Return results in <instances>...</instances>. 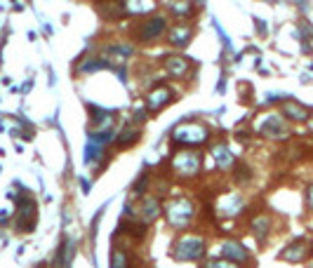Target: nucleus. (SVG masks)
<instances>
[{
    "instance_id": "obj_1",
    "label": "nucleus",
    "mask_w": 313,
    "mask_h": 268,
    "mask_svg": "<svg viewBox=\"0 0 313 268\" xmlns=\"http://www.w3.org/2000/svg\"><path fill=\"white\" fill-rule=\"evenodd\" d=\"M203 250H205L203 240L196 238V235H186V238L177 240L172 254L177 256V259H189V261H193V259H198V256L203 254Z\"/></svg>"
},
{
    "instance_id": "obj_2",
    "label": "nucleus",
    "mask_w": 313,
    "mask_h": 268,
    "mask_svg": "<svg viewBox=\"0 0 313 268\" xmlns=\"http://www.w3.org/2000/svg\"><path fill=\"white\" fill-rule=\"evenodd\" d=\"M207 137V129L203 125H184L174 132V139L181 141V144H189V146H198L203 144V139Z\"/></svg>"
},
{
    "instance_id": "obj_3",
    "label": "nucleus",
    "mask_w": 313,
    "mask_h": 268,
    "mask_svg": "<svg viewBox=\"0 0 313 268\" xmlns=\"http://www.w3.org/2000/svg\"><path fill=\"white\" fill-rule=\"evenodd\" d=\"M191 212H193V207H191V202L189 200H174V202H170L167 205V217H170V221H172L174 226H179V224H184V221H189V217H191Z\"/></svg>"
},
{
    "instance_id": "obj_4",
    "label": "nucleus",
    "mask_w": 313,
    "mask_h": 268,
    "mask_svg": "<svg viewBox=\"0 0 313 268\" xmlns=\"http://www.w3.org/2000/svg\"><path fill=\"white\" fill-rule=\"evenodd\" d=\"M259 132H264L266 137H285V125L278 116H266L264 120L259 122Z\"/></svg>"
},
{
    "instance_id": "obj_5",
    "label": "nucleus",
    "mask_w": 313,
    "mask_h": 268,
    "mask_svg": "<svg viewBox=\"0 0 313 268\" xmlns=\"http://www.w3.org/2000/svg\"><path fill=\"white\" fill-rule=\"evenodd\" d=\"M221 254L231 261H247V250L236 240H228V243L221 245Z\"/></svg>"
},
{
    "instance_id": "obj_6",
    "label": "nucleus",
    "mask_w": 313,
    "mask_h": 268,
    "mask_svg": "<svg viewBox=\"0 0 313 268\" xmlns=\"http://www.w3.org/2000/svg\"><path fill=\"white\" fill-rule=\"evenodd\" d=\"M141 31H144V40H153V38H158L160 33L165 31V19H163V17H153Z\"/></svg>"
},
{
    "instance_id": "obj_7",
    "label": "nucleus",
    "mask_w": 313,
    "mask_h": 268,
    "mask_svg": "<svg viewBox=\"0 0 313 268\" xmlns=\"http://www.w3.org/2000/svg\"><path fill=\"white\" fill-rule=\"evenodd\" d=\"M148 106H151V109H163V106L167 104V101H170V92H167V87H158V90H153L151 92V94H148Z\"/></svg>"
},
{
    "instance_id": "obj_8",
    "label": "nucleus",
    "mask_w": 313,
    "mask_h": 268,
    "mask_svg": "<svg viewBox=\"0 0 313 268\" xmlns=\"http://www.w3.org/2000/svg\"><path fill=\"white\" fill-rule=\"evenodd\" d=\"M304 256H306V243H295L282 252V259H288V261H301Z\"/></svg>"
},
{
    "instance_id": "obj_9",
    "label": "nucleus",
    "mask_w": 313,
    "mask_h": 268,
    "mask_svg": "<svg viewBox=\"0 0 313 268\" xmlns=\"http://www.w3.org/2000/svg\"><path fill=\"white\" fill-rule=\"evenodd\" d=\"M165 66H167V71H170L172 75H184L186 68H189V64H186V59H181V57H170Z\"/></svg>"
},
{
    "instance_id": "obj_10",
    "label": "nucleus",
    "mask_w": 313,
    "mask_h": 268,
    "mask_svg": "<svg viewBox=\"0 0 313 268\" xmlns=\"http://www.w3.org/2000/svg\"><path fill=\"white\" fill-rule=\"evenodd\" d=\"M282 111H285V116H290L292 120H306L308 118V111L301 104H285Z\"/></svg>"
},
{
    "instance_id": "obj_11",
    "label": "nucleus",
    "mask_w": 313,
    "mask_h": 268,
    "mask_svg": "<svg viewBox=\"0 0 313 268\" xmlns=\"http://www.w3.org/2000/svg\"><path fill=\"white\" fill-rule=\"evenodd\" d=\"M170 43L172 45H177V47H181V45H186L189 43V38H191V31L189 29H172L170 31Z\"/></svg>"
},
{
    "instance_id": "obj_12",
    "label": "nucleus",
    "mask_w": 313,
    "mask_h": 268,
    "mask_svg": "<svg viewBox=\"0 0 313 268\" xmlns=\"http://www.w3.org/2000/svg\"><path fill=\"white\" fill-rule=\"evenodd\" d=\"M59 259H57V263L62 268H68V261H71V256H73V245L68 243V240H64V245H62V250H59Z\"/></svg>"
},
{
    "instance_id": "obj_13",
    "label": "nucleus",
    "mask_w": 313,
    "mask_h": 268,
    "mask_svg": "<svg viewBox=\"0 0 313 268\" xmlns=\"http://www.w3.org/2000/svg\"><path fill=\"white\" fill-rule=\"evenodd\" d=\"M111 268H129V261H127V256H125V252H113V256H111Z\"/></svg>"
},
{
    "instance_id": "obj_14",
    "label": "nucleus",
    "mask_w": 313,
    "mask_h": 268,
    "mask_svg": "<svg viewBox=\"0 0 313 268\" xmlns=\"http://www.w3.org/2000/svg\"><path fill=\"white\" fill-rule=\"evenodd\" d=\"M215 155H217V160H219V165L221 167H228V165H231V153L226 151V148L224 146H215Z\"/></svg>"
},
{
    "instance_id": "obj_15",
    "label": "nucleus",
    "mask_w": 313,
    "mask_h": 268,
    "mask_svg": "<svg viewBox=\"0 0 313 268\" xmlns=\"http://www.w3.org/2000/svg\"><path fill=\"white\" fill-rule=\"evenodd\" d=\"M137 139H139V129L129 132V127H127L120 137H118V144H120V146H127V141H137Z\"/></svg>"
},
{
    "instance_id": "obj_16",
    "label": "nucleus",
    "mask_w": 313,
    "mask_h": 268,
    "mask_svg": "<svg viewBox=\"0 0 313 268\" xmlns=\"http://www.w3.org/2000/svg\"><path fill=\"white\" fill-rule=\"evenodd\" d=\"M170 10H177V12H174L177 17H186V14H191L189 12L191 5H184V3H179V5H177V3H172V5H170Z\"/></svg>"
},
{
    "instance_id": "obj_17",
    "label": "nucleus",
    "mask_w": 313,
    "mask_h": 268,
    "mask_svg": "<svg viewBox=\"0 0 313 268\" xmlns=\"http://www.w3.org/2000/svg\"><path fill=\"white\" fill-rule=\"evenodd\" d=\"M207 268H233L231 263H224V261H212V263H207Z\"/></svg>"
},
{
    "instance_id": "obj_18",
    "label": "nucleus",
    "mask_w": 313,
    "mask_h": 268,
    "mask_svg": "<svg viewBox=\"0 0 313 268\" xmlns=\"http://www.w3.org/2000/svg\"><path fill=\"white\" fill-rule=\"evenodd\" d=\"M308 205H311V207H313V186H311V189H308Z\"/></svg>"
},
{
    "instance_id": "obj_19",
    "label": "nucleus",
    "mask_w": 313,
    "mask_h": 268,
    "mask_svg": "<svg viewBox=\"0 0 313 268\" xmlns=\"http://www.w3.org/2000/svg\"><path fill=\"white\" fill-rule=\"evenodd\" d=\"M311 268H313V263H311Z\"/></svg>"
}]
</instances>
